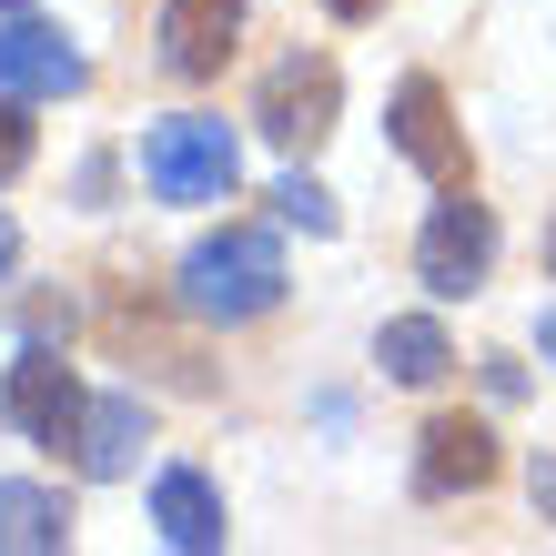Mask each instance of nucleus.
Here are the masks:
<instances>
[{"label":"nucleus","mask_w":556,"mask_h":556,"mask_svg":"<svg viewBox=\"0 0 556 556\" xmlns=\"http://www.w3.org/2000/svg\"><path fill=\"white\" fill-rule=\"evenodd\" d=\"M182 304L203 324H253L283 304V253L274 233H253V223H233V233H203L182 253Z\"/></svg>","instance_id":"obj_1"},{"label":"nucleus","mask_w":556,"mask_h":556,"mask_svg":"<svg viewBox=\"0 0 556 556\" xmlns=\"http://www.w3.org/2000/svg\"><path fill=\"white\" fill-rule=\"evenodd\" d=\"M233 173H243V152H233V132L203 122V112L152 122V142H142V182L162 192V203H223Z\"/></svg>","instance_id":"obj_2"},{"label":"nucleus","mask_w":556,"mask_h":556,"mask_svg":"<svg viewBox=\"0 0 556 556\" xmlns=\"http://www.w3.org/2000/svg\"><path fill=\"white\" fill-rule=\"evenodd\" d=\"M485 264H496V213L476 203V182H455L445 203L425 213V233H415V274H425V293L466 304V293L485 283Z\"/></svg>","instance_id":"obj_3"},{"label":"nucleus","mask_w":556,"mask_h":556,"mask_svg":"<svg viewBox=\"0 0 556 556\" xmlns=\"http://www.w3.org/2000/svg\"><path fill=\"white\" fill-rule=\"evenodd\" d=\"M334 112H344V72L324 51L274 61L264 91H253V122H264V142H283V152H314L324 132H334Z\"/></svg>","instance_id":"obj_4"},{"label":"nucleus","mask_w":556,"mask_h":556,"mask_svg":"<svg viewBox=\"0 0 556 556\" xmlns=\"http://www.w3.org/2000/svg\"><path fill=\"white\" fill-rule=\"evenodd\" d=\"M0 405H11V425H21L30 445H72V435H81V405H91V395H81V375L61 365L51 344H30L21 365H11V395H0Z\"/></svg>","instance_id":"obj_5"},{"label":"nucleus","mask_w":556,"mask_h":556,"mask_svg":"<svg viewBox=\"0 0 556 556\" xmlns=\"http://www.w3.org/2000/svg\"><path fill=\"white\" fill-rule=\"evenodd\" d=\"M384 132H395V152L415 162L425 182H445V192H455V182H476V162H466V132H455L445 91L425 81V72H415V81L395 91V122H384Z\"/></svg>","instance_id":"obj_6"},{"label":"nucleus","mask_w":556,"mask_h":556,"mask_svg":"<svg viewBox=\"0 0 556 556\" xmlns=\"http://www.w3.org/2000/svg\"><path fill=\"white\" fill-rule=\"evenodd\" d=\"M0 91H21V102H61V91H81V51L61 41L51 21L0 11Z\"/></svg>","instance_id":"obj_7"},{"label":"nucleus","mask_w":556,"mask_h":556,"mask_svg":"<svg viewBox=\"0 0 556 556\" xmlns=\"http://www.w3.org/2000/svg\"><path fill=\"white\" fill-rule=\"evenodd\" d=\"M243 41V0H162V61L182 81H213Z\"/></svg>","instance_id":"obj_8"},{"label":"nucleus","mask_w":556,"mask_h":556,"mask_svg":"<svg viewBox=\"0 0 556 556\" xmlns=\"http://www.w3.org/2000/svg\"><path fill=\"white\" fill-rule=\"evenodd\" d=\"M496 476V435L476 415H435L425 425V455H415V496H476Z\"/></svg>","instance_id":"obj_9"},{"label":"nucleus","mask_w":556,"mask_h":556,"mask_svg":"<svg viewBox=\"0 0 556 556\" xmlns=\"http://www.w3.org/2000/svg\"><path fill=\"white\" fill-rule=\"evenodd\" d=\"M152 527H162V546L213 556V546H223V496H213L192 466H162V485H152Z\"/></svg>","instance_id":"obj_10"},{"label":"nucleus","mask_w":556,"mask_h":556,"mask_svg":"<svg viewBox=\"0 0 556 556\" xmlns=\"http://www.w3.org/2000/svg\"><path fill=\"white\" fill-rule=\"evenodd\" d=\"M81 476H132V455H142V395H102V405H81Z\"/></svg>","instance_id":"obj_11"},{"label":"nucleus","mask_w":556,"mask_h":556,"mask_svg":"<svg viewBox=\"0 0 556 556\" xmlns=\"http://www.w3.org/2000/svg\"><path fill=\"white\" fill-rule=\"evenodd\" d=\"M72 546V506L51 485H0V556H61Z\"/></svg>","instance_id":"obj_12"},{"label":"nucleus","mask_w":556,"mask_h":556,"mask_svg":"<svg viewBox=\"0 0 556 556\" xmlns=\"http://www.w3.org/2000/svg\"><path fill=\"white\" fill-rule=\"evenodd\" d=\"M375 365L395 375V384H445L455 344H445V324H425V314H395V324L375 334Z\"/></svg>","instance_id":"obj_13"},{"label":"nucleus","mask_w":556,"mask_h":556,"mask_svg":"<svg viewBox=\"0 0 556 556\" xmlns=\"http://www.w3.org/2000/svg\"><path fill=\"white\" fill-rule=\"evenodd\" d=\"M274 213H283V223H304V233H334V192L304 182V173H283V182H274Z\"/></svg>","instance_id":"obj_14"},{"label":"nucleus","mask_w":556,"mask_h":556,"mask_svg":"<svg viewBox=\"0 0 556 556\" xmlns=\"http://www.w3.org/2000/svg\"><path fill=\"white\" fill-rule=\"evenodd\" d=\"M30 173V122H21V91H0V182Z\"/></svg>","instance_id":"obj_15"},{"label":"nucleus","mask_w":556,"mask_h":556,"mask_svg":"<svg viewBox=\"0 0 556 556\" xmlns=\"http://www.w3.org/2000/svg\"><path fill=\"white\" fill-rule=\"evenodd\" d=\"M11 264H21V233H11V213H0V283H11Z\"/></svg>","instance_id":"obj_16"},{"label":"nucleus","mask_w":556,"mask_h":556,"mask_svg":"<svg viewBox=\"0 0 556 556\" xmlns=\"http://www.w3.org/2000/svg\"><path fill=\"white\" fill-rule=\"evenodd\" d=\"M324 11H334V21H375L384 0H324Z\"/></svg>","instance_id":"obj_17"},{"label":"nucleus","mask_w":556,"mask_h":556,"mask_svg":"<svg viewBox=\"0 0 556 556\" xmlns=\"http://www.w3.org/2000/svg\"><path fill=\"white\" fill-rule=\"evenodd\" d=\"M536 334H546V354H556V314H546V324H536Z\"/></svg>","instance_id":"obj_18"},{"label":"nucleus","mask_w":556,"mask_h":556,"mask_svg":"<svg viewBox=\"0 0 556 556\" xmlns=\"http://www.w3.org/2000/svg\"><path fill=\"white\" fill-rule=\"evenodd\" d=\"M546 264H556V223H546Z\"/></svg>","instance_id":"obj_19"},{"label":"nucleus","mask_w":556,"mask_h":556,"mask_svg":"<svg viewBox=\"0 0 556 556\" xmlns=\"http://www.w3.org/2000/svg\"><path fill=\"white\" fill-rule=\"evenodd\" d=\"M0 11H30V0H0Z\"/></svg>","instance_id":"obj_20"}]
</instances>
